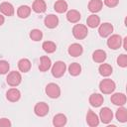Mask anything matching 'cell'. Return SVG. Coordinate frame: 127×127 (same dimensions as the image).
Returning <instances> with one entry per match:
<instances>
[{"label":"cell","mask_w":127,"mask_h":127,"mask_svg":"<svg viewBox=\"0 0 127 127\" xmlns=\"http://www.w3.org/2000/svg\"><path fill=\"white\" fill-rule=\"evenodd\" d=\"M31 62L28 59H21L18 62V68L22 72H28L31 69Z\"/></svg>","instance_id":"d4e9b609"},{"label":"cell","mask_w":127,"mask_h":127,"mask_svg":"<svg viewBox=\"0 0 127 127\" xmlns=\"http://www.w3.org/2000/svg\"><path fill=\"white\" fill-rule=\"evenodd\" d=\"M4 21H5V18H4V16H3L2 14H0V26L4 24Z\"/></svg>","instance_id":"8d00e7d4"},{"label":"cell","mask_w":127,"mask_h":127,"mask_svg":"<svg viewBox=\"0 0 127 127\" xmlns=\"http://www.w3.org/2000/svg\"><path fill=\"white\" fill-rule=\"evenodd\" d=\"M42 48H43V50H44L46 53L52 54V53L56 52V50H57V45H56L54 42H52V41H46V42L43 43Z\"/></svg>","instance_id":"f1b7e54d"},{"label":"cell","mask_w":127,"mask_h":127,"mask_svg":"<svg viewBox=\"0 0 127 127\" xmlns=\"http://www.w3.org/2000/svg\"><path fill=\"white\" fill-rule=\"evenodd\" d=\"M68 72L72 76H76L81 72V66L78 63H72L68 66Z\"/></svg>","instance_id":"f546056e"},{"label":"cell","mask_w":127,"mask_h":127,"mask_svg":"<svg viewBox=\"0 0 127 127\" xmlns=\"http://www.w3.org/2000/svg\"><path fill=\"white\" fill-rule=\"evenodd\" d=\"M116 88L115 82L110 78L102 79L99 82V89L103 94H111Z\"/></svg>","instance_id":"6da1fadb"},{"label":"cell","mask_w":127,"mask_h":127,"mask_svg":"<svg viewBox=\"0 0 127 127\" xmlns=\"http://www.w3.org/2000/svg\"><path fill=\"white\" fill-rule=\"evenodd\" d=\"M52 65V62H51V59L48 57V56H43L40 58V64H39V69L40 71H47L50 69Z\"/></svg>","instance_id":"9a60e30c"},{"label":"cell","mask_w":127,"mask_h":127,"mask_svg":"<svg viewBox=\"0 0 127 127\" xmlns=\"http://www.w3.org/2000/svg\"><path fill=\"white\" fill-rule=\"evenodd\" d=\"M118 3H119V0H104V4L107 7H110V8H113V7L117 6Z\"/></svg>","instance_id":"836d02e7"},{"label":"cell","mask_w":127,"mask_h":127,"mask_svg":"<svg viewBox=\"0 0 127 127\" xmlns=\"http://www.w3.org/2000/svg\"><path fill=\"white\" fill-rule=\"evenodd\" d=\"M80 13L77 11V10H69L67 13H66V19L68 22L70 23H77L79 20H80Z\"/></svg>","instance_id":"7402d4cb"},{"label":"cell","mask_w":127,"mask_h":127,"mask_svg":"<svg viewBox=\"0 0 127 127\" xmlns=\"http://www.w3.org/2000/svg\"><path fill=\"white\" fill-rule=\"evenodd\" d=\"M54 9L58 13H64L67 10V3L64 0H58L54 4Z\"/></svg>","instance_id":"4316f807"},{"label":"cell","mask_w":127,"mask_h":127,"mask_svg":"<svg viewBox=\"0 0 127 127\" xmlns=\"http://www.w3.org/2000/svg\"><path fill=\"white\" fill-rule=\"evenodd\" d=\"M122 42H123V48H124V50H127V37H125L122 40Z\"/></svg>","instance_id":"d590c367"},{"label":"cell","mask_w":127,"mask_h":127,"mask_svg":"<svg viewBox=\"0 0 127 127\" xmlns=\"http://www.w3.org/2000/svg\"><path fill=\"white\" fill-rule=\"evenodd\" d=\"M21 81H22L21 73L19 71H16V70L9 72L7 77H6V82L10 86H18L21 83Z\"/></svg>","instance_id":"277c9868"},{"label":"cell","mask_w":127,"mask_h":127,"mask_svg":"<svg viewBox=\"0 0 127 127\" xmlns=\"http://www.w3.org/2000/svg\"><path fill=\"white\" fill-rule=\"evenodd\" d=\"M32 9L36 13H44L47 10V4L44 0H35L33 2Z\"/></svg>","instance_id":"ac0fdd59"},{"label":"cell","mask_w":127,"mask_h":127,"mask_svg":"<svg viewBox=\"0 0 127 127\" xmlns=\"http://www.w3.org/2000/svg\"><path fill=\"white\" fill-rule=\"evenodd\" d=\"M34 112L39 117H44L49 113V105L46 102H38L34 107Z\"/></svg>","instance_id":"ba28073f"},{"label":"cell","mask_w":127,"mask_h":127,"mask_svg":"<svg viewBox=\"0 0 127 127\" xmlns=\"http://www.w3.org/2000/svg\"><path fill=\"white\" fill-rule=\"evenodd\" d=\"M9 68H10V65L7 61H4V60L0 61V73L1 74H6L9 71Z\"/></svg>","instance_id":"1f68e13d"},{"label":"cell","mask_w":127,"mask_h":127,"mask_svg":"<svg viewBox=\"0 0 127 127\" xmlns=\"http://www.w3.org/2000/svg\"><path fill=\"white\" fill-rule=\"evenodd\" d=\"M112 66L109 64H101L98 67V71L102 76H109L112 73Z\"/></svg>","instance_id":"484cf974"},{"label":"cell","mask_w":127,"mask_h":127,"mask_svg":"<svg viewBox=\"0 0 127 127\" xmlns=\"http://www.w3.org/2000/svg\"><path fill=\"white\" fill-rule=\"evenodd\" d=\"M30 38L31 40L35 41V42H38L40 40H42L43 38V32L39 29H34L30 32Z\"/></svg>","instance_id":"4dcf8cb0"},{"label":"cell","mask_w":127,"mask_h":127,"mask_svg":"<svg viewBox=\"0 0 127 127\" xmlns=\"http://www.w3.org/2000/svg\"><path fill=\"white\" fill-rule=\"evenodd\" d=\"M117 64L121 67L127 66V56L125 54H122L117 58Z\"/></svg>","instance_id":"d6a6232c"},{"label":"cell","mask_w":127,"mask_h":127,"mask_svg":"<svg viewBox=\"0 0 127 127\" xmlns=\"http://www.w3.org/2000/svg\"><path fill=\"white\" fill-rule=\"evenodd\" d=\"M113 32V26L112 24L110 23H103V24H100L99 28H98V34L100 37L102 38H106L108 36H110Z\"/></svg>","instance_id":"9c48e42d"},{"label":"cell","mask_w":127,"mask_h":127,"mask_svg":"<svg viewBox=\"0 0 127 127\" xmlns=\"http://www.w3.org/2000/svg\"><path fill=\"white\" fill-rule=\"evenodd\" d=\"M86 24L89 28H96L99 26L100 24V18L99 16L95 15V14H91L87 17L86 19Z\"/></svg>","instance_id":"603a6c76"},{"label":"cell","mask_w":127,"mask_h":127,"mask_svg":"<svg viewBox=\"0 0 127 127\" xmlns=\"http://www.w3.org/2000/svg\"><path fill=\"white\" fill-rule=\"evenodd\" d=\"M102 0H90L88 3V10L92 13H97L102 9Z\"/></svg>","instance_id":"d6986e66"},{"label":"cell","mask_w":127,"mask_h":127,"mask_svg":"<svg viewBox=\"0 0 127 127\" xmlns=\"http://www.w3.org/2000/svg\"><path fill=\"white\" fill-rule=\"evenodd\" d=\"M121 45H122V38L117 34L111 35L107 40V46L111 50H117L121 47Z\"/></svg>","instance_id":"52a82bcc"},{"label":"cell","mask_w":127,"mask_h":127,"mask_svg":"<svg viewBox=\"0 0 127 127\" xmlns=\"http://www.w3.org/2000/svg\"><path fill=\"white\" fill-rule=\"evenodd\" d=\"M103 101H104V98L99 93H92L89 96V103L93 107H99V106H101L102 103H103Z\"/></svg>","instance_id":"2e32d148"},{"label":"cell","mask_w":127,"mask_h":127,"mask_svg":"<svg viewBox=\"0 0 127 127\" xmlns=\"http://www.w3.org/2000/svg\"><path fill=\"white\" fill-rule=\"evenodd\" d=\"M92 60L95 62V63H103L105 60H106V53L105 51L103 50H96L93 52L92 54Z\"/></svg>","instance_id":"cb8c5ba5"},{"label":"cell","mask_w":127,"mask_h":127,"mask_svg":"<svg viewBox=\"0 0 127 127\" xmlns=\"http://www.w3.org/2000/svg\"><path fill=\"white\" fill-rule=\"evenodd\" d=\"M65 70H66V65H65V64L64 63V62H62V61H58V62H56L54 64H53V66H52V74L55 76V77H62L64 74V72H65Z\"/></svg>","instance_id":"3957f363"},{"label":"cell","mask_w":127,"mask_h":127,"mask_svg":"<svg viewBox=\"0 0 127 127\" xmlns=\"http://www.w3.org/2000/svg\"><path fill=\"white\" fill-rule=\"evenodd\" d=\"M115 116H116V119L119 122L125 123L127 121V109L124 108V107H119L116 111Z\"/></svg>","instance_id":"83f0119b"},{"label":"cell","mask_w":127,"mask_h":127,"mask_svg":"<svg viewBox=\"0 0 127 127\" xmlns=\"http://www.w3.org/2000/svg\"><path fill=\"white\" fill-rule=\"evenodd\" d=\"M88 34V29L85 25L82 24H76L72 28V35L75 39L77 40H82L84 39Z\"/></svg>","instance_id":"7a4b0ae2"},{"label":"cell","mask_w":127,"mask_h":127,"mask_svg":"<svg viewBox=\"0 0 127 127\" xmlns=\"http://www.w3.org/2000/svg\"><path fill=\"white\" fill-rule=\"evenodd\" d=\"M67 52H68L69 56L76 58V57H79V56L82 54L83 48H82L81 45H79V44H77V43H74V44H71V45L68 47Z\"/></svg>","instance_id":"5bb4252c"},{"label":"cell","mask_w":127,"mask_h":127,"mask_svg":"<svg viewBox=\"0 0 127 127\" xmlns=\"http://www.w3.org/2000/svg\"><path fill=\"white\" fill-rule=\"evenodd\" d=\"M86 122L90 127H95L99 124V117L91 109H89L86 113Z\"/></svg>","instance_id":"4fadbf2b"},{"label":"cell","mask_w":127,"mask_h":127,"mask_svg":"<svg viewBox=\"0 0 127 127\" xmlns=\"http://www.w3.org/2000/svg\"><path fill=\"white\" fill-rule=\"evenodd\" d=\"M12 124L8 118H1L0 119V127H10Z\"/></svg>","instance_id":"e575fe53"},{"label":"cell","mask_w":127,"mask_h":127,"mask_svg":"<svg viewBox=\"0 0 127 127\" xmlns=\"http://www.w3.org/2000/svg\"><path fill=\"white\" fill-rule=\"evenodd\" d=\"M30 14H31V8L28 5H21L17 9V15L21 19L28 18L30 16Z\"/></svg>","instance_id":"44dd1931"},{"label":"cell","mask_w":127,"mask_h":127,"mask_svg":"<svg viewBox=\"0 0 127 127\" xmlns=\"http://www.w3.org/2000/svg\"><path fill=\"white\" fill-rule=\"evenodd\" d=\"M21 97V92L19 89L17 88H10L7 92H6V98L11 101V102H16L20 99Z\"/></svg>","instance_id":"e0dca14e"},{"label":"cell","mask_w":127,"mask_h":127,"mask_svg":"<svg viewBox=\"0 0 127 127\" xmlns=\"http://www.w3.org/2000/svg\"><path fill=\"white\" fill-rule=\"evenodd\" d=\"M44 23H45V26L47 28L54 29V28H56L59 25V18L56 15H54V14H50V15L45 17Z\"/></svg>","instance_id":"8fae6325"},{"label":"cell","mask_w":127,"mask_h":127,"mask_svg":"<svg viewBox=\"0 0 127 127\" xmlns=\"http://www.w3.org/2000/svg\"><path fill=\"white\" fill-rule=\"evenodd\" d=\"M110 100H111V102H112L114 105L123 106V105L126 103V95H125L124 93L117 92V93H114V94L111 95Z\"/></svg>","instance_id":"30bf717a"},{"label":"cell","mask_w":127,"mask_h":127,"mask_svg":"<svg viewBox=\"0 0 127 127\" xmlns=\"http://www.w3.org/2000/svg\"><path fill=\"white\" fill-rule=\"evenodd\" d=\"M0 11L3 15L8 16V17L13 16L15 13V9H14L13 5L9 2H2L0 4Z\"/></svg>","instance_id":"7c38bea8"},{"label":"cell","mask_w":127,"mask_h":127,"mask_svg":"<svg viewBox=\"0 0 127 127\" xmlns=\"http://www.w3.org/2000/svg\"><path fill=\"white\" fill-rule=\"evenodd\" d=\"M46 93L51 98H58L61 95V88L58 84L51 82L46 86Z\"/></svg>","instance_id":"5b68a950"},{"label":"cell","mask_w":127,"mask_h":127,"mask_svg":"<svg viewBox=\"0 0 127 127\" xmlns=\"http://www.w3.org/2000/svg\"><path fill=\"white\" fill-rule=\"evenodd\" d=\"M99 119L101 120L102 123L104 124H108L112 121L113 119V112L111 111V109L109 107H103L100 109L99 112Z\"/></svg>","instance_id":"8992f818"},{"label":"cell","mask_w":127,"mask_h":127,"mask_svg":"<svg viewBox=\"0 0 127 127\" xmlns=\"http://www.w3.org/2000/svg\"><path fill=\"white\" fill-rule=\"evenodd\" d=\"M66 117L65 115L62 114V113H59L57 115L54 116L53 118V125L56 126V127H62V126H64L66 124Z\"/></svg>","instance_id":"ffe728a7"}]
</instances>
